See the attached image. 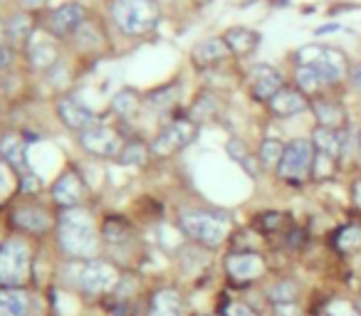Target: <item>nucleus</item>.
<instances>
[{
    "label": "nucleus",
    "instance_id": "40",
    "mask_svg": "<svg viewBox=\"0 0 361 316\" xmlns=\"http://www.w3.org/2000/svg\"><path fill=\"white\" fill-rule=\"evenodd\" d=\"M349 82H351V87L361 94V65H354L349 70Z\"/></svg>",
    "mask_w": 361,
    "mask_h": 316
},
{
    "label": "nucleus",
    "instance_id": "11",
    "mask_svg": "<svg viewBox=\"0 0 361 316\" xmlns=\"http://www.w3.org/2000/svg\"><path fill=\"white\" fill-rule=\"evenodd\" d=\"M226 272L233 282L247 284L265 272V260L255 252H233L226 257Z\"/></svg>",
    "mask_w": 361,
    "mask_h": 316
},
{
    "label": "nucleus",
    "instance_id": "10",
    "mask_svg": "<svg viewBox=\"0 0 361 316\" xmlns=\"http://www.w3.org/2000/svg\"><path fill=\"white\" fill-rule=\"evenodd\" d=\"M85 20H87V13L80 3H65V6H60L50 15L47 30H50L52 37L65 40V37H70V35H77L80 27L85 25Z\"/></svg>",
    "mask_w": 361,
    "mask_h": 316
},
{
    "label": "nucleus",
    "instance_id": "27",
    "mask_svg": "<svg viewBox=\"0 0 361 316\" xmlns=\"http://www.w3.org/2000/svg\"><path fill=\"white\" fill-rule=\"evenodd\" d=\"M146 153H149L146 144H141V141H129V144H124V148L119 151L116 161H119L121 166H141V163L146 161Z\"/></svg>",
    "mask_w": 361,
    "mask_h": 316
},
{
    "label": "nucleus",
    "instance_id": "29",
    "mask_svg": "<svg viewBox=\"0 0 361 316\" xmlns=\"http://www.w3.org/2000/svg\"><path fill=\"white\" fill-rule=\"evenodd\" d=\"M282 153H285V146H282V141L265 139L260 144V163H262V166L277 168V163H280Z\"/></svg>",
    "mask_w": 361,
    "mask_h": 316
},
{
    "label": "nucleus",
    "instance_id": "2",
    "mask_svg": "<svg viewBox=\"0 0 361 316\" xmlns=\"http://www.w3.org/2000/svg\"><path fill=\"white\" fill-rule=\"evenodd\" d=\"M109 15L124 35H149L161 13L156 0H111Z\"/></svg>",
    "mask_w": 361,
    "mask_h": 316
},
{
    "label": "nucleus",
    "instance_id": "7",
    "mask_svg": "<svg viewBox=\"0 0 361 316\" xmlns=\"http://www.w3.org/2000/svg\"><path fill=\"white\" fill-rule=\"evenodd\" d=\"M196 134H198V124L191 116H186V119H173L171 124H166L164 129H161V134L156 136V141L151 144V151H154L156 156H161V158H164V156H173L186 148V146L196 139Z\"/></svg>",
    "mask_w": 361,
    "mask_h": 316
},
{
    "label": "nucleus",
    "instance_id": "46",
    "mask_svg": "<svg viewBox=\"0 0 361 316\" xmlns=\"http://www.w3.org/2000/svg\"><path fill=\"white\" fill-rule=\"evenodd\" d=\"M3 35H6V27H0V37H3Z\"/></svg>",
    "mask_w": 361,
    "mask_h": 316
},
{
    "label": "nucleus",
    "instance_id": "47",
    "mask_svg": "<svg viewBox=\"0 0 361 316\" xmlns=\"http://www.w3.org/2000/svg\"><path fill=\"white\" fill-rule=\"evenodd\" d=\"M359 311H361V301H359Z\"/></svg>",
    "mask_w": 361,
    "mask_h": 316
},
{
    "label": "nucleus",
    "instance_id": "31",
    "mask_svg": "<svg viewBox=\"0 0 361 316\" xmlns=\"http://www.w3.org/2000/svg\"><path fill=\"white\" fill-rule=\"evenodd\" d=\"M111 109L119 116H131L139 109V96H136V91H129V89L119 91V94L111 99Z\"/></svg>",
    "mask_w": 361,
    "mask_h": 316
},
{
    "label": "nucleus",
    "instance_id": "33",
    "mask_svg": "<svg viewBox=\"0 0 361 316\" xmlns=\"http://www.w3.org/2000/svg\"><path fill=\"white\" fill-rule=\"evenodd\" d=\"M216 109H218L216 99H213V94H208V91H206V94L198 96V101L191 106V119H193V121L208 119V116L216 114Z\"/></svg>",
    "mask_w": 361,
    "mask_h": 316
},
{
    "label": "nucleus",
    "instance_id": "21",
    "mask_svg": "<svg viewBox=\"0 0 361 316\" xmlns=\"http://www.w3.org/2000/svg\"><path fill=\"white\" fill-rule=\"evenodd\" d=\"M223 40L228 42L233 55L238 57L252 55L257 50V45H260V35L255 30H250V27H231V30H226Z\"/></svg>",
    "mask_w": 361,
    "mask_h": 316
},
{
    "label": "nucleus",
    "instance_id": "6",
    "mask_svg": "<svg viewBox=\"0 0 361 316\" xmlns=\"http://www.w3.org/2000/svg\"><path fill=\"white\" fill-rule=\"evenodd\" d=\"M314 163H317L314 144L310 139H295L285 146V153H282L280 163H277V176L282 181L302 183L314 171Z\"/></svg>",
    "mask_w": 361,
    "mask_h": 316
},
{
    "label": "nucleus",
    "instance_id": "41",
    "mask_svg": "<svg viewBox=\"0 0 361 316\" xmlns=\"http://www.w3.org/2000/svg\"><path fill=\"white\" fill-rule=\"evenodd\" d=\"M13 62V47H6V45H0V72L6 70L8 65Z\"/></svg>",
    "mask_w": 361,
    "mask_h": 316
},
{
    "label": "nucleus",
    "instance_id": "28",
    "mask_svg": "<svg viewBox=\"0 0 361 316\" xmlns=\"http://www.w3.org/2000/svg\"><path fill=\"white\" fill-rule=\"evenodd\" d=\"M334 245H336V250H341V252H356L361 247V227H356V225L341 227L334 237Z\"/></svg>",
    "mask_w": 361,
    "mask_h": 316
},
{
    "label": "nucleus",
    "instance_id": "3",
    "mask_svg": "<svg viewBox=\"0 0 361 316\" xmlns=\"http://www.w3.org/2000/svg\"><path fill=\"white\" fill-rule=\"evenodd\" d=\"M32 252L23 237H8L0 245V286H23L30 279Z\"/></svg>",
    "mask_w": 361,
    "mask_h": 316
},
{
    "label": "nucleus",
    "instance_id": "38",
    "mask_svg": "<svg viewBox=\"0 0 361 316\" xmlns=\"http://www.w3.org/2000/svg\"><path fill=\"white\" fill-rule=\"evenodd\" d=\"M223 316H257V314L247 304H243V301H233V304L226 306Z\"/></svg>",
    "mask_w": 361,
    "mask_h": 316
},
{
    "label": "nucleus",
    "instance_id": "19",
    "mask_svg": "<svg viewBox=\"0 0 361 316\" xmlns=\"http://www.w3.org/2000/svg\"><path fill=\"white\" fill-rule=\"evenodd\" d=\"M30 314V296L20 286H3L0 289V316H27Z\"/></svg>",
    "mask_w": 361,
    "mask_h": 316
},
{
    "label": "nucleus",
    "instance_id": "13",
    "mask_svg": "<svg viewBox=\"0 0 361 316\" xmlns=\"http://www.w3.org/2000/svg\"><path fill=\"white\" fill-rule=\"evenodd\" d=\"M247 82H250V89H252V94H255V99H262V101H270L272 96L285 87L282 75L270 65L250 67V72H247Z\"/></svg>",
    "mask_w": 361,
    "mask_h": 316
},
{
    "label": "nucleus",
    "instance_id": "9",
    "mask_svg": "<svg viewBox=\"0 0 361 316\" xmlns=\"http://www.w3.org/2000/svg\"><path fill=\"white\" fill-rule=\"evenodd\" d=\"M77 284H80V289L85 291V294H104V291H111L119 284V272H116V267L109 265V262L90 260L80 270Z\"/></svg>",
    "mask_w": 361,
    "mask_h": 316
},
{
    "label": "nucleus",
    "instance_id": "43",
    "mask_svg": "<svg viewBox=\"0 0 361 316\" xmlns=\"http://www.w3.org/2000/svg\"><path fill=\"white\" fill-rule=\"evenodd\" d=\"M25 11H40L42 6H47V0H18Z\"/></svg>",
    "mask_w": 361,
    "mask_h": 316
},
{
    "label": "nucleus",
    "instance_id": "42",
    "mask_svg": "<svg viewBox=\"0 0 361 316\" xmlns=\"http://www.w3.org/2000/svg\"><path fill=\"white\" fill-rule=\"evenodd\" d=\"M280 225H282L280 213H275V215H267L265 220H262V227H265V230H275V227H280Z\"/></svg>",
    "mask_w": 361,
    "mask_h": 316
},
{
    "label": "nucleus",
    "instance_id": "44",
    "mask_svg": "<svg viewBox=\"0 0 361 316\" xmlns=\"http://www.w3.org/2000/svg\"><path fill=\"white\" fill-rule=\"evenodd\" d=\"M341 27L339 25H322V27H317V35H324V32H339Z\"/></svg>",
    "mask_w": 361,
    "mask_h": 316
},
{
    "label": "nucleus",
    "instance_id": "8",
    "mask_svg": "<svg viewBox=\"0 0 361 316\" xmlns=\"http://www.w3.org/2000/svg\"><path fill=\"white\" fill-rule=\"evenodd\" d=\"M80 146L87 153L99 156V158H114V156H119V151L124 148L121 134L116 129H111V126H106L104 121L80 131Z\"/></svg>",
    "mask_w": 361,
    "mask_h": 316
},
{
    "label": "nucleus",
    "instance_id": "37",
    "mask_svg": "<svg viewBox=\"0 0 361 316\" xmlns=\"http://www.w3.org/2000/svg\"><path fill=\"white\" fill-rule=\"evenodd\" d=\"M13 191V168L0 163V201H6Z\"/></svg>",
    "mask_w": 361,
    "mask_h": 316
},
{
    "label": "nucleus",
    "instance_id": "45",
    "mask_svg": "<svg viewBox=\"0 0 361 316\" xmlns=\"http://www.w3.org/2000/svg\"><path fill=\"white\" fill-rule=\"evenodd\" d=\"M354 203L361 208V183H356V186H354Z\"/></svg>",
    "mask_w": 361,
    "mask_h": 316
},
{
    "label": "nucleus",
    "instance_id": "20",
    "mask_svg": "<svg viewBox=\"0 0 361 316\" xmlns=\"http://www.w3.org/2000/svg\"><path fill=\"white\" fill-rule=\"evenodd\" d=\"M149 316H186V304L176 289H159L151 299Z\"/></svg>",
    "mask_w": 361,
    "mask_h": 316
},
{
    "label": "nucleus",
    "instance_id": "17",
    "mask_svg": "<svg viewBox=\"0 0 361 316\" xmlns=\"http://www.w3.org/2000/svg\"><path fill=\"white\" fill-rule=\"evenodd\" d=\"M231 55V47L223 37H208V40H201L191 52V60L196 67H211L223 62Z\"/></svg>",
    "mask_w": 361,
    "mask_h": 316
},
{
    "label": "nucleus",
    "instance_id": "25",
    "mask_svg": "<svg viewBox=\"0 0 361 316\" xmlns=\"http://www.w3.org/2000/svg\"><path fill=\"white\" fill-rule=\"evenodd\" d=\"M27 52H30V65L35 70H50L57 62V47L50 40H35L32 37L30 45H27Z\"/></svg>",
    "mask_w": 361,
    "mask_h": 316
},
{
    "label": "nucleus",
    "instance_id": "32",
    "mask_svg": "<svg viewBox=\"0 0 361 316\" xmlns=\"http://www.w3.org/2000/svg\"><path fill=\"white\" fill-rule=\"evenodd\" d=\"M270 299L275 301V304H292V301L297 299V284L290 279L277 282L270 289Z\"/></svg>",
    "mask_w": 361,
    "mask_h": 316
},
{
    "label": "nucleus",
    "instance_id": "23",
    "mask_svg": "<svg viewBox=\"0 0 361 316\" xmlns=\"http://www.w3.org/2000/svg\"><path fill=\"white\" fill-rule=\"evenodd\" d=\"M35 23H32L30 15H25V13H18V15H13L11 20L6 23V37L11 45L20 47V45H30V40L35 37Z\"/></svg>",
    "mask_w": 361,
    "mask_h": 316
},
{
    "label": "nucleus",
    "instance_id": "1",
    "mask_svg": "<svg viewBox=\"0 0 361 316\" xmlns=\"http://www.w3.org/2000/svg\"><path fill=\"white\" fill-rule=\"evenodd\" d=\"M57 242L62 252L77 260H90L99 250V232L94 217L82 208H67L57 220Z\"/></svg>",
    "mask_w": 361,
    "mask_h": 316
},
{
    "label": "nucleus",
    "instance_id": "26",
    "mask_svg": "<svg viewBox=\"0 0 361 316\" xmlns=\"http://www.w3.org/2000/svg\"><path fill=\"white\" fill-rule=\"evenodd\" d=\"M295 84H297V89H300L302 94H307V96L317 94V91H319L322 87H326L319 72H317L314 67H305V65H297V70H295Z\"/></svg>",
    "mask_w": 361,
    "mask_h": 316
},
{
    "label": "nucleus",
    "instance_id": "4",
    "mask_svg": "<svg viewBox=\"0 0 361 316\" xmlns=\"http://www.w3.org/2000/svg\"><path fill=\"white\" fill-rule=\"evenodd\" d=\"M178 225L191 240L201 242L206 247H218L228 237L231 220L226 215H221V213L193 210V213H180Z\"/></svg>",
    "mask_w": 361,
    "mask_h": 316
},
{
    "label": "nucleus",
    "instance_id": "22",
    "mask_svg": "<svg viewBox=\"0 0 361 316\" xmlns=\"http://www.w3.org/2000/svg\"><path fill=\"white\" fill-rule=\"evenodd\" d=\"M312 144H314V148L319 151L322 156L336 161L341 156V151H344V134L334 129H324V126H317L314 136H312Z\"/></svg>",
    "mask_w": 361,
    "mask_h": 316
},
{
    "label": "nucleus",
    "instance_id": "14",
    "mask_svg": "<svg viewBox=\"0 0 361 316\" xmlns=\"http://www.w3.org/2000/svg\"><path fill=\"white\" fill-rule=\"evenodd\" d=\"M57 116H60L62 124L72 131H85L102 121L94 111H90L85 104H80V101L72 99V96H65V99L57 101Z\"/></svg>",
    "mask_w": 361,
    "mask_h": 316
},
{
    "label": "nucleus",
    "instance_id": "35",
    "mask_svg": "<svg viewBox=\"0 0 361 316\" xmlns=\"http://www.w3.org/2000/svg\"><path fill=\"white\" fill-rule=\"evenodd\" d=\"M146 101H149L151 106H156V109H169V106L176 101V89H173V87H166V89L151 91Z\"/></svg>",
    "mask_w": 361,
    "mask_h": 316
},
{
    "label": "nucleus",
    "instance_id": "5",
    "mask_svg": "<svg viewBox=\"0 0 361 316\" xmlns=\"http://www.w3.org/2000/svg\"><path fill=\"white\" fill-rule=\"evenodd\" d=\"M297 65L314 67L322 75L324 84H336L349 75V62L344 52L326 45H305L297 50Z\"/></svg>",
    "mask_w": 361,
    "mask_h": 316
},
{
    "label": "nucleus",
    "instance_id": "30",
    "mask_svg": "<svg viewBox=\"0 0 361 316\" xmlns=\"http://www.w3.org/2000/svg\"><path fill=\"white\" fill-rule=\"evenodd\" d=\"M226 151H228V156H231L233 161H238L243 166V163H245L247 166V173H250V176H257V168L252 166V158H250V151H247V146L243 144L240 139H231L226 144Z\"/></svg>",
    "mask_w": 361,
    "mask_h": 316
},
{
    "label": "nucleus",
    "instance_id": "39",
    "mask_svg": "<svg viewBox=\"0 0 361 316\" xmlns=\"http://www.w3.org/2000/svg\"><path fill=\"white\" fill-rule=\"evenodd\" d=\"M275 316H302V314L295 306V301H292V304H275Z\"/></svg>",
    "mask_w": 361,
    "mask_h": 316
},
{
    "label": "nucleus",
    "instance_id": "34",
    "mask_svg": "<svg viewBox=\"0 0 361 316\" xmlns=\"http://www.w3.org/2000/svg\"><path fill=\"white\" fill-rule=\"evenodd\" d=\"M324 311H326V316H361L359 306L351 304V301H346V299H334V301H329Z\"/></svg>",
    "mask_w": 361,
    "mask_h": 316
},
{
    "label": "nucleus",
    "instance_id": "16",
    "mask_svg": "<svg viewBox=\"0 0 361 316\" xmlns=\"http://www.w3.org/2000/svg\"><path fill=\"white\" fill-rule=\"evenodd\" d=\"M13 225L23 232H32V235H42L52 227V217L47 215L42 208L35 206H23L18 210H13Z\"/></svg>",
    "mask_w": 361,
    "mask_h": 316
},
{
    "label": "nucleus",
    "instance_id": "36",
    "mask_svg": "<svg viewBox=\"0 0 361 316\" xmlns=\"http://www.w3.org/2000/svg\"><path fill=\"white\" fill-rule=\"evenodd\" d=\"M126 225L119 220V217H109V220L104 222V237L109 242H121L126 237Z\"/></svg>",
    "mask_w": 361,
    "mask_h": 316
},
{
    "label": "nucleus",
    "instance_id": "12",
    "mask_svg": "<svg viewBox=\"0 0 361 316\" xmlns=\"http://www.w3.org/2000/svg\"><path fill=\"white\" fill-rule=\"evenodd\" d=\"M87 198V186L75 171H65L52 186V201L62 208H80Z\"/></svg>",
    "mask_w": 361,
    "mask_h": 316
},
{
    "label": "nucleus",
    "instance_id": "24",
    "mask_svg": "<svg viewBox=\"0 0 361 316\" xmlns=\"http://www.w3.org/2000/svg\"><path fill=\"white\" fill-rule=\"evenodd\" d=\"M312 111H314L319 126H324V129L339 131V126H344V109H341V104H336V101L317 99V101H312Z\"/></svg>",
    "mask_w": 361,
    "mask_h": 316
},
{
    "label": "nucleus",
    "instance_id": "18",
    "mask_svg": "<svg viewBox=\"0 0 361 316\" xmlns=\"http://www.w3.org/2000/svg\"><path fill=\"white\" fill-rule=\"evenodd\" d=\"M25 151H27L25 141H23L18 134H11V136H6V139L0 141V153H3V158L8 161V166H11L18 176H25V173H30V171H27Z\"/></svg>",
    "mask_w": 361,
    "mask_h": 316
},
{
    "label": "nucleus",
    "instance_id": "15",
    "mask_svg": "<svg viewBox=\"0 0 361 316\" xmlns=\"http://www.w3.org/2000/svg\"><path fill=\"white\" fill-rule=\"evenodd\" d=\"M267 104H270L272 114H275L277 119H290V116H297L310 109L312 101L307 99V94H302L297 87H282Z\"/></svg>",
    "mask_w": 361,
    "mask_h": 316
}]
</instances>
